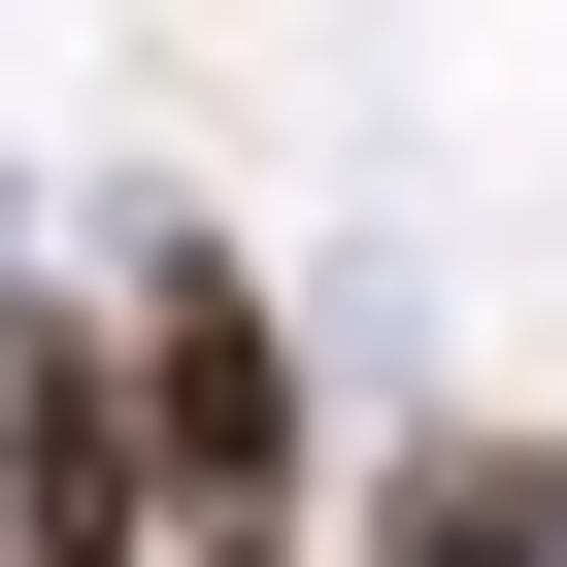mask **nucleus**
I'll list each match as a JSON object with an SVG mask.
<instances>
[{
	"label": "nucleus",
	"mask_w": 567,
	"mask_h": 567,
	"mask_svg": "<svg viewBox=\"0 0 567 567\" xmlns=\"http://www.w3.org/2000/svg\"><path fill=\"white\" fill-rule=\"evenodd\" d=\"M368 567H567V434H401L368 467Z\"/></svg>",
	"instance_id": "obj_1"
}]
</instances>
